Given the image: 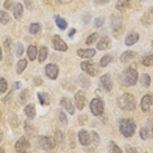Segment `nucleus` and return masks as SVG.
I'll return each instance as SVG.
<instances>
[{"mask_svg": "<svg viewBox=\"0 0 153 153\" xmlns=\"http://www.w3.org/2000/svg\"><path fill=\"white\" fill-rule=\"evenodd\" d=\"M118 127H119V132L123 135L124 137H132L136 131V123H135L132 119H128V118H123V119H119V123H118Z\"/></svg>", "mask_w": 153, "mask_h": 153, "instance_id": "f257e3e1", "label": "nucleus"}, {"mask_svg": "<svg viewBox=\"0 0 153 153\" xmlns=\"http://www.w3.org/2000/svg\"><path fill=\"white\" fill-rule=\"evenodd\" d=\"M139 80V72L134 65H130L128 68L124 69L123 75H122V84L124 86H134Z\"/></svg>", "mask_w": 153, "mask_h": 153, "instance_id": "f03ea898", "label": "nucleus"}, {"mask_svg": "<svg viewBox=\"0 0 153 153\" xmlns=\"http://www.w3.org/2000/svg\"><path fill=\"white\" fill-rule=\"evenodd\" d=\"M118 106H119V109L124 111H134L135 107H136V100L130 93H123L118 98Z\"/></svg>", "mask_w": 153, "mask_h": 153, "instance_id": "7ed1b4c3", "label": "nucleus"}, {"mask_svg": "<svg viewBox=\"0 0 153 153\" xmlns=\"http://www.w3.org/2000/svg\"><path fill=\"white\" fill-rule=\"evenodd\" d=\"M89 109H90V113L94 117H101L103 114V111H105V102H103L102 98L96 97V98H93L90 101Z\"/></svg>", "mask_w": 153, "mask_h": 153, "instance_id": "20e7f679", "label": "nucleus"}, {"mask_svg": "<svg viewBox=\"0 0 153 153\" xmlns=\"http://www.w3.org/2000/svg\"><path fill=\"white\" fill-rule=\"evenodd\" d=\"M38 144L43 151H53L55 148V141L50 136H39L38 137Z\"/></svg>", "mask_w": 153, "mask_h": 153, "instance_id": "39448f33", "label": "nucleus"}, {"mask_svg": "<svg viewBox=\"0 0 153 153\" xmlns=\"http://www.w3.org/2000/svg\"><path fill=\"white\" fill-rule=\"evenodd\" d=\"M45 74L50 80H56L59 76V67L55 63H50L45 67Z\"/></svg>", "mask_w": 153, "mask_h": 153, "instance_id": "423d86ee", "label": "nucleus"}, {"mask_svg": "<svg viewBox=\"0 0 153 153\" xmlns=\"http://www.w3.org/2000/svg\"><path fill=\"white\" fill-rule=\"evenodd\" d=\"M74 103H75V107L77 110L81 111L82 109L85 107V103H86V97L84 94V92H76L75 94V98H74Z\"/></svg>", "mask_w": 153, "mask_h": 153, "instance_id": "0eeeda50", "label": "nucleus"}, {"mask_svg": "<svg viewBox=\"0 0 153 153\" xmlns=\"http://www.w3.org/2000/svg\"><path fill=\"white\" fill-rule=\"evenodd\" d=\"M53 47H54V50L60 51V53H65V51L68 50L67 43L62 39L60 36H54L53 37Z\"/></svg>", "mask_w": 153, "mask_h": 153, "instance_id": "6e6552de", "label": "nucleus"}, {"mask_svg": "<svg viewBox=\"0 0 153 153\" xmlns=\"http://www.w3.org/2000/svg\"><path fill=\"white\" fill-rule=\"evenodd\" d=\"M152 105H153V102H152L151 94H145L140 101V107L144 113H149V111L152 110Z\"/></svg>", "mask_w": 153, "mask_h": 153, "instance_id": "1a4fd4ad", "label": "nucleus"}, {"mask_svg": "<svg viewBox=\"0 0 153 153\" xmlns=\"http://www.w3.org/2000/svg\"><path fill=\"white\" fill-rule=\"evenodd\" d=\"M80 67H81V69L85 72L86 75H89V76H96V75H97V68H96V65L92 64L90 62H81Z\"/></svg>", "mask_w": 153, "mask_h": 153, "instance_id": "9d476101", "label": "nucleus"}, {"mask_svg": "<svg viewBox=\"0 0 153 153\" xmlns=\"http://www.w3.org/2000/svg\"><path fill=\"white\" fill-rule=\"evenodd\" d=\"M100 84H101V86H102L103 89L106 90V92H110V90L113 89V80H111V76H110L109 74L101 76Z\"/></svg>", "mask_w": 153, "mask_h": 153, "instance_id": "9b49d317", "label": "nucleus"}, {"mask_svg": "<svg viewBox=\"0 0 153 153\" xmlns=\"http://www.w3.org/2000/svg\"><path fill=\"white\" fill-rule=\"evenodd\" d=\"M122 17L120 16H117V15H113L111 16V29H113V32L115 33V36H118V33H119V30L122 29Z\"/></svg>", "mask_w": 153, "mask_h": 153, "instance_id": "f8f14e48", "label": "nucleus"}, {"mask_svg": "<svg viewBox=\"0 0 153 153\" xmlns=\"http://www.w3.org/2000/svg\"><path fill=\"white\" fill-rule=\"evenodd\" d=\"M30 144H29V140L26 137H20L19 140L16 141V145H15V149L16 152H26L29 149Z\"/></svg>", "mask_w": 153, "mask_h": 153, "instance_id": "ddd939ff", "label": "nucleus"}, {"mask_svg": "<svg viewBox=\"0 0 153 153\" xmlns=\"http://www.w3.org/2000/svg\"><path fill=\"white\" fill-rule=\"evenodd\" d=\"M60 105L64 107L65 111H67L68 114H71V115H74V114H75V110H76L75 103L72 102L69 98H65V97H63V98L60 100Z\"/></svg>", "mask_w": 153, "mask_h": 153, "instance_id": "4468645a", "label": "nucleus"}, {"mask_svg": "<svg viewBox=\"0 0 153 153\" xmlns=\"http://www.w3.org/2000/svg\"><path fill=\"white\" fill-rule=\"evenodd\" d=\"M77 139L80 141V144L82 145V147H88L90 144V137H89V132L86 130H80L77 132Z\"/></svg>", "mask_w": 153, "mask_h": 153, "instance_id": "2eb2a0df", "label": "nucleus"}, {"mask_svg": "<svg viewBox=\"0 0 153 153\" xmlns=\"http://www.w3.org/2000/svg\"><path fill=\"white\" fill-rule=\"evenodd\" d=\"M96 53H97V50H94V48H80L76 54H77V56L82 59H90L94 56Z\"/></svg>", "mask_w": 153, "mask_h": 153, "instance_id": "dca6fc26", "label": "nucleus"}, {"mask_svg": "<svg viewBox=\"0 0 153 153\" xmlns=\"http://www.w3.org/2000/svg\"><path fill=\"white\" fill-rule=\"evenodd\" d=\"M139 38H140V36H139L136 32L128 33L126 36V38H124V45H126V46H134L135 43H137Z\"/></svg>", "mask_w": 153, "mask_h": 153, "instance_id": "f3484780", "label": "nucleus"}, {"mask_svg": "<svg viewBox=\"0 0 153 153\" xmlns=\"http://www.w3.org/2000/svg\"><path fill=\"white\" fill-rule=\"evenodd\" d=\"M110 46H111V39L109 37H102L98 42H97V50H101V51L109 50Z\"/></svg>", "mask_w": 153, "mask_h": 153, "instance_id": "a211bd4d", "label": "nucleus"}, {"mask_svg": "<svg viewBox=\"0 0 153 153\" xmlns=\"http://www.w3.org/2000/svg\"><path fill=\"white\" fill-rule=\"evenodd\" d=\"M13 16H15L16 20H20L24 15V4L21 3H16V4H13Z\"/></svg>", "mask_w": 153, "mask_h": 153, "instance_id": "6ab92c4d", "label": "nucleus"}, {"mask_svg": "<svg viewBox=\"0 0 153 153\" xmlns=\"http://www.w3.org/2000/svg\"><path fill=\"white\" fill-rule=\"evenodd\" d=\"M24 113H25L26 118L29 120H32L36 118V107H34L33 103H29V105L25 106V109H24Z\"/></svg>", "mask_w": 153, "mask_h": 153, "instance_id": "aec40b11", "label": "nucleus"}, {"mask_svg": "<svg viewBox=\"0 0 153 153\" xmlns=\"http://www.w3.org/2000/svg\"><path fill=\"white\" fill-rule=\"evenodd\" d=\"M47 55H48V50H47V47H46V46H41L39 48H38L37 59H38V62H39V63H43V62L46 60Z\"/></svg>", "mask_w": 153, "mask_h": 153, "instance_id": "412c9836", "label": "nucleus"}, {"mask_svg": "<svg viewBox=\"0 0 153 153\" xmlns=\"http://www.w3.org/2000/svg\"><path fill=\"white\" fill-rule=\"evenodd\" d=\"M26 54H27V59H29V60H36L37 54H38V48L34 46V45H30L26 50Z\"/></svg>", "mask_w": 153, "mask_h": 153, "instance_id": "4be33fe9", "label": "nucleus"}, {"mask_svg": "<svg viewBox=\"0 0 153 153\" xmlns=\"http://www.w3.org/2000/svg\"><path fill=\"white\" fill-rule=\"evenodd\" d=\"M135 56H136V54H135L134 51L127 50V51H124V53L120 55V62H122V63H126V62L132 60V59H134Z\"/></svg>", "mask_w": 153, "mask_h": 153, "instance_id": "5701e85b", "label": "nucleus"}, {"mask_svg": "<svg viewBox=\"0 0 153 153\" xmlns=\"http://www.w3.org/2000/svg\"><path fill=\"white\" fill-rule=\"evenodd\" d=\"M54 141H55V145H63V144H64V134H63V132H62L60 130H56V131H55Z\"/></svg>", "mask_w": 153, "mask_h": 153, "instance_id": "b1692460", "label": "nucleus"}, {"mask_svg": "<svg viewBox=\"0 0 153 153\" xmlns=\"http://www.w3.org/2000/svg\"><path fill=\"white\" fill-rule=\"evenodd\" d=\"M130 7H131L130 0H118L117 4H115V8L118 11H126V9L130 8Z\"/></svg>", "mask_w": 153, "mask_h": 153, "instance_id": "393cba45", "label": "nucleus"}, {"mask_svg": "<svg viewBox=\"0 0 153 153\" xmlns=\"http://www.w3.org/2000/svg\"><path fill=\"white\" fill-rule=\"evenodd\" d=\"M77 82H79V85L81 86L82 89H86V88H89V85H90V82H89V79L86 77L85 75H79V76H77Z\"/></svg>", "mask_w": 153, "mask_h": 153, "instance_id": "a878e982", "label": "nucleus"}, {"mask_svg": "<svg viewBox=\"0 0 153 153\" xmlns=\"http://www.w3.org/2000/svg\"><path fill=\"white\" fill-rule=\"evenodd\" d=\"M140 84H141V86H144V88H149L151 84H152L151 76H149L148 74H143L140 76Z\"/></svg>", "mask_w": 153, "mask_h": 153, "instance_id": "bb28decb", "label": "nucleus"}, {"mask_svg": "<svg viewBox=\"0 0 153 153\" xmlns=\"http://www.w3.org/2000/svg\"><path fill=\"white\" fill-rule=\"evenodd\" d=\"M26 65H27V60H26V59H20V60L17 62V64H16V72L19 75L22 74V72L25 71Z\"/></svg>", "mask_w": 153, "mask_h": 153, "instance_id": "cd10ccee", "label": "nucleus"}, {"mask_svg": "<svg viewBox=\"0 0 153 153\" xmlns=\"http://www.w3.org/2000/svg\"><path fill=\"white\" fill-rule=\"evenodd\" d=\"M11 22V16L7 11H0V24L7 25V24Z\"/></svg>", "mask_w": 153, "mask_h": 153, "instance_id": "c85d7f7f", "label": "nucleus"}, {"mask_svg": "<svg viewBox=\"0 0 153 153\" xmlns=\"http://www.w3.org/2000/svg\"><path fill=\"white\" fill-rule=\"evenodd\" d=\"M55 22H56V26H58L60 30H65V29H67V25H68V24H67V21H65L64 19H62L60 16H56V17H55Z\"/></svg>", "mask_w": 153, "mask_h": 153, "instance_id": "c756f323", "label": "nucleus"}, {"mask_svg": "<svg viewBox=\"0 0 153 153\" xmlns=\"http://www.w3.org/2000/svg\"><path fill=\"white\" fill-rule=\"evenodd\" d=\"M111 60H113V56L111 55H103L102 58L100 59V67H107L110 63H111Z\"/></svg>", "mask_w": 153, "mask_h": 153, "instance_id": "7c9ffc66", "label": "nucleus"}, {"mask_svg": "<svg viewBox=\"0 0 153 153\" xmlns=\"http://www.w3.org/2000/svg\"><path fill=\"white\" fill-rule=\"evenodd\" d=\"M89 137H90V143H92V144H94L96 147L100 144V140H101V139H100V135L97 134L96 131H92V132H90V134H89Z\"/></svg>", "mask_w": 153, "mask_h": 153, "instance_id": "2f4dec72", "label": "nucleus"}, {"mask_svg": "<svg viewBox=\"0 0 153 153\" xmlns=\"http://www.w3.org/2000/svg\"><path fill=\"white\" fill-rule=\"evenodd\" d=\"M41 32V25L38 22H33L29 25V33L30 34H38Z\"/></svg>", "mask_w": 153, "mask_h": 153, "instance_id": "473e14b6", "label": "nucleus"}, {"mask_svg": "<svg viewBox=\"0 0 153 153\" xmlns=\"http://www.w3.org/2000/svg\"><path fill=\"white\" fill-rule=\"evenodd\" d=\"M141 64L144 65V67H151V65L153 64V56H152V54H149L147 55V56H144L141 59Z\"/></svg>", "mask_w": 153, "mask_h": 153, "instance_id": "72a5a7b5", "label": "nucleus"}, {"mask_svg": "<svg viewBox=\"0 0 153 153\" xmlns=\"http://www.w3.org/2000/svg\"><path fill=\"white\" fill-rule=\"evenodd\" d=\"M25 134L27 136H33L34 134H36V128L32 126V123H29V122H26L25 123Z\"/></svg>", "mask_w": 153, "mask_h": 153, "instance_id": "f704fd0d", "label": "nucleus"}, {"mask_svg": "<svg viewBox=\"0 0 153 153\" xmlns=\"http://www.w3.org/2000/svg\"><path fill=\"white\" fill-rule=\"evenodd\" d=\"M97 39H98V34H97V33H92L90 36H88V38H86V41H85V43L88 45V46H92V45L94 43Z\"/></svg>", "mask_w": 153, "mask_h": 153, "instance_id": "c9c22d12", "label": "nucleus"}, {"mask_svg": "<svg viewBox=\"0 0 153 153\" xmlns=\"http://www.w3.org/2000/svg\"><path fill=\"white\" fill-rule=\"evenodd\" d=\"M29 97H30V93L27 89H24L21 92V94H20V101H21V103H26L27 101H29Z\"/></svg>", "mask_w": 153, "mask_h": 153, "instance_id": "e433bc0d", "label": "nucleus"}, {"mask_svg": "<svg viewBox=\"0 0 153 153\" xmlns=\"http://www.w3.org/2000/svg\"><path fill=\"white\" fill-rule=\"evenodd\" d=\"M149 137H151V131H149L147 127H143L140 130V139L141 140H147Z\"/></svg>", "mask_w": 153, "mask_h": 153, "instance_id": "4c0bfd02", "label": "nucleus"}, {"mask_svg": "<svg viewBox=\"0 0 153 153\" xmlns=\"http://www.w3.org/2000/svg\"><path fill=\"white\" fill-rule=\"evenodd\" d=\"M107 149H109V152H114V153H122V152H123L114 141H110L109 143V148H107Z\"/></svg>", "mask_w": 153, "mask_h": 153, "instance_id": "58836bf2", "label": "nucleus"}, {"mask_svg": "<svg viewBox=\"0 0 153 153\" xmlns=\"http://www.w3.org/2000/svg\"><path fill=\"white\" fill-rule=\"evenodd\" d=\"M103 24H105V19L103 17H97V19H94V21H93V26L96 29H100V27L103 26Z\"/></svg>", "mask_w": 153, "mask_h": 153, "instance_id": "ea45409f", "label": "nucleus"}, {"mask_svg": "<svg viewBox=\"0 0 153 153\" xmlns=\"http://www.w3.org/2000/svg\"><path fill=\"white\" fill-rule=\"evenodd\" d=\"M15 54H16V56H21L24 54V47H22L21 42H17L15 45Z\"/></svg>", "mask_w": 153, "mask_h": 153, "instance_id": "a19ab883", "label": "nucleus"}, {"mask_svg": "<svg viewBox=\"0 0 153 153\" xmlns=\"http://www.w3.org/2000/svg\"><path fill=\"white\" fill-rule=\"evenodd\" d=\"M38 98H39V102L42 103V105H47V103L50 102L47 93H38Z\"/></svg>", "mask_w": 153, "mask_h": 153, "instance_id": "79ce46f5", "label": "nucleus"}, {"mask_svg": "<svg viewBox=\"0 0 153 153\" xmlns=\"http://www.w3.org/2000/svg\"><path fill=\"white\" fill-rule=\"evenodd\" d=\"M8 89V81L4 77H0V93H5Z\"/></svg>", "mask_w": 153, "mask_h": 153, "instance_id": "37998d69", "label": "nucleus"}, {"mask_svg": "<svg viewBox=\"0 0 153 153\" xmlns=\"http://www.w3.org/2000/svg\"><path fill=\"white\" fill-rule=\"evenodd\" d=\"M58 118H59V120H60V123H63V124H67L68 123L67 117H65V113H64L63 110H59L58 111Z\"/></svg>", "mask_w": 153, "mask_h": 153, "instance_id": "c03bdc74", "label": "nucleus"}, {"mask_svg": "<svg viewBox=\"0 0 153 153\" xmlns=\"http://www.w3.org/2000/svg\"><path fill=\"white\" fill-rule=\"evenodd\" d=\"M69 145L71 148H75V132L74 131H69Z\"/></svg>", "mask_w": 153, "mask_h": 153, "instance_id": "a18cd8bd", "label": "nucleus"}, {"mask_svg": "<svg viewBox=\"0 0 153 153\" xmlns=\"http://www.w3.org/2000/svg\"><path fill=\"white\" fill-rule=\"evenodd\" d=\"M13 4H15V3H13L12 0H7V1L4 3V9H5V11H8V9H12L13 8Z\"/></svg>", "mask_w": 153, "mask_h": 153, "instance_id": "49530a36", "label": "nucleus"}, {"mask_svg": "<svg viewBox=\"0 0 153 153\" xmlns=\"http://www.w3.org/2000/svg\"><path fill=\"white\" fill-rule=\"evenodd\" d=\"M109 1H110V0H94V4L96 5H105Z\"/></svg>", "mask_w": 153, "mask_h": 153, "instance_id": "de8ad7c7", "label": "nucleus"}, {"mask_svg": "<svg viewBox=\"0 0 153 153\" xmlns=\"http://www.w3.org/2000/svg\"><path fill=\"white\" fill-rule=\"evenodd\" d=\"M25 5L27 9H33V0H25Z\"/></svg>", "mask_w": 153, "mask_h": 153, "instance_id": "09e8293b", "label": "nucleus"}, {"mask_svg": "<svg viewBox=\"0 0 153 153\" xmlns=\"http://www.w3.org/2000/svg\"><path fill=\"white\" fill-rule=\"evenodd\" d=\"M75 32H76L75 29H74V30H71V32L68 33V37H72V36H74V34H75Z\"/></svg>", "mask_w": 153, "mask_h": 153, "instance_id": "8fccbe9b", "label": "nucleus"}, {"mask_svg": "<svg viewBox=\"0 0 153 153\" xmlns=\"http://www.w3.org/2000/svg\"><path fill=\"white\" fill-rule=\"evenodd\" d=\"M127 152H136L135 148H127Z\"/></svg>", "mask_w": 153, "mask_h": 153, "instance_id": "3c124183", "label": "nucleus"}, {"mask_svg": "<svg viewBox=\"0 0 153 153\" xmlns=\"http://www.w3.org/2000/svg\"><path fill=\"white\" fill-rule=\"evenodd\" d=\"M0 60H3V50H1V47H0Z\"/></svg>", "mask_w": 153, "mask_h": 153, "instance_id": "603ef678", "label": "nucleus"}, {"mask_svg": "<svg viewBox=\"0 0 153 153\" xmlns=\"http://www.w3.org/2000/svg\"><path fill=\"white\" fill-rule=\"evenodd\" d=\"M1 140H3V134L0 132V141H1Z\"/></svg>", "mask_w": 153, "mask_h": 153, "instance_id": "864d4df0", "label": "nucleus"}, {"mask_svg": "<svg viewBox=\"0 0 153 153\" xmlns=\"http://www.w3.org/2000/svg\"><path fill=\"white\" fill-rule=\"evenodd\" d=\"M3 152H4V149H3L1 147H0V153H3Z\"/></svg>", "mask_w": 153, "mask_h": 153, "instance_id": "5fc2aeb1", "label": "nucleus"}]
</instances>
